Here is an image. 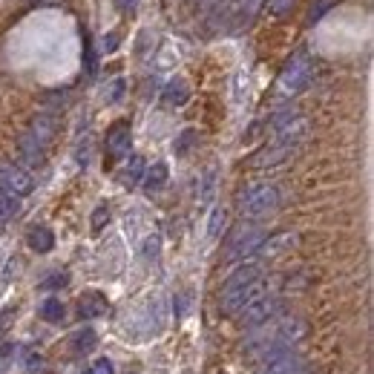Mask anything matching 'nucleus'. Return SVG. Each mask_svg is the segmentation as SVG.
Returning <instances> with one entry per match:
<instances>
[{"instance_id": "1", "label": "nucleus", "mask_w": 374, "mask_h": 374, "mask_svg": "<svg viewBox=\"0 0 374 374\" xmlns=\"http://www.w3.org/2000/svg\"><path fill=\"white\" fill-rule=\"evenodd\" d=\"M279 199H283V196H279L276 184H253V187H248V190L242 193L239 210H242V216L256 219V216H265V214H271V210H276Z\"/></svg>"}, {"instance_id": "2", "label": "nucleus", "mask_w": 374, "mask_h": 374, "mask_svg": "<svg viewBox=\"0 0 374 374\" xmlns=\"http://www.w3.org/2000/svg\"><path fill=\"white\" fill-rule=\"evenodd\" d=\"M314 75V66H311V58L306 52H297L288 66L283 69V75H279V89H283V96H297V92H302L308 87Z\"/></svg>"}, {"instance_id": "3", "label": "nucleus", "mask_w": 374, "mask_h": 374, "mask_svg": "<svg viewBox=\"0 0 374 374\" xmlns=\"http://www.w3.org/2000/svg\"><path fill=\"white\" fill-rule=\"evenodd\" d=\"M0 190H6L15 199H23L35 190V179L23 167H17L15 161H0Z\"/></svg>"}, {"instance_id": "4", "label": "nucleus", "mask_w": 374, "mask_h": 374, "mask_svg": "<svg viewBox=\"0 0 374 374\" xmlns=\"http://www.w3.org/2000/svg\"><path fill=\"white\" fill-rule=\"evenodd\" d=\"M276 311H279V299L265 291V294H260L256 299H250L239 314H242V325H248V329H256V325H265L268 320H274Z\"/></svg>"}, {"instance_id": "5", "label": "nucleus", "mask_w": 374, "mask_h": 374, "mask_svg": "<svg viewBox=\"0 0 374 374\" xmlns=\"http://www.w3.org/2000/svg\"><path fill=\"white\" fill-rule=\"evenodd\" d=\"M262 239H265V230L253 227V225H245V227L237 233V237L230 239V250H227V256H230V260H245V256L256 253V248L262 245Z\"/></svg>"}, {"instance_id": "6", "label": "nucleus", "mask_w": 374, "mask_h": 374, "mask_svg": "<svg viewBox=\"0 0 374 374\" xmlns=\"http://www.w3.org/2000/svg\"><path fill=\"white\" fill-rule=\"evenodd\" d=\"M299 371H302V360L294 352H288V348L265 357V363L260 368V374H299Z\"/></svg>"}, {"instance_id": "7", "label": "nucleus", "mask_w": 374, "mask_h": 374, "mask_svg": "<svg viewBox=\"0 0 374 374\" xmlns=\"http://www.w3.org/2000/svg\"><path fill=\"white\" fill-rule=\"evenodd\" d=\"M260 276H262V265H260V262H245V265H239L237 271H233V274L225 279L222 297H225V294H233V291H239V288H245V285H250L253 279H260Z\"/></svg>"}, {"instance_id": "8", "label": "nucleus", "mask_w": 374, "mask_h": 374, "mask_svg": "<svg viewBox=\"0 0 374 374\" xmlns=\"http://www.w3.org/2000/svg\"><path fill=\"white\" fill-rule=\"evenodd\" d=\"M294 245H297V233H274V237H265L262 239V245L256 248V253L274 260V256H283L285 250H291Z\"/></svg>"}, {"instance_id": "9", "label": "nucleus", "mask_w": 374, "mask_h": 374, "mask_svg": "<svg viewBox=\"0 0 374 374\" xmlns=\"http://www.w3.org/2000/svg\"><path fill=\"white\" fill-rule=\"evenodd\" d=\"M27 133H29V135H35L38 142L46 147V144H50L52 138H55V133H58V121H55V115H50V112H40V115H35Z\"/></svg>"}, {"instance_id": "10", "label": "nucleus", "mask_w": 374, "mask_h": 374, "mask_svg": "<svg viewBox=\"0 0 374 374\" xmlns=\"http://www.w3.org/2000/svg\"><path fill=\"white\" fill-rule=\"evenodd\" d=\"M17 150H20V158L27 161L29 167H40L43 165V156H46V147L38 142L35 135H29V133H23L20 135V142H17Z\"/></svg>"}, {"instance_id": "11", "label": "nucleus", "mask_w": 374, "mask_h": 374, "mask_svg": "<svg viewBox=\"0 0 374 374\" xmlns=\"http://www.w3.org/2000/svg\"><path fill=\"white\" fill-rule=\"evenodd\" d=\"M130 142H133V135H130V124L127 121H119L110 133H107V150L112 156H124L130 153Z\"/></svg>"}, {"instance_id": "12", "label": "nucleus", "mask_w": 374, "mask_h": 374, "mask_svg": "<svg viewBox=\"0 0 374 374\" xmlns=\"http://www.w3.org/2000/svg\"><path fill=\"white\" fill-rule=\"evenodd\" d=\"M161 101H165L167 107H184L187 101H190V87H187L181 78L170 81L165 87V92H161Z\"/></svg>"}, {"instance_id": "13", "label": "nucleus", "mask_w": 374, "mask_h": 374, "mask_svg": "<svg viewBox=\"0 0 374 374\" xmlns=\"http://www.w3.org/2000/svg\"><path fill=\"white\" fill-rule=\"evenodd\" d=\"M107 311V299L101 297V294H84V299L78 302V314L84 317V320H92V317H101Z\"/></svg>"}, {"instance_id": "14", "label": "nucleus", "mask_w": 374, "mask_h": 374, "mask_svg": "<svg viewBox=\"0 0 374 374\" xmlns=\"http://www.w3.org/2000/svg\"><path fill=\"white\" fill-rule=\"evenodd\" d=\"M27 242H29V248H32V250H38V253H50V250L55 248V237H52V230H50V227H43V225L29 230Z\"/></svg>"}, {"instance_id": "15", "label": "nucleus", "mask_w": 374, "mask_h": 374, "mask_svg": "<svg viewBox=\"0 0 374 374\" xmlns=\"http://www.w3.org/2000/svg\"><path fill=\"white\" fill-rule=\"evenodd\" d=\"M142 179H144V190H147V193L161 190V187H165V181H167V165H165V161H156V165H153Z\"/></svg>"}, {"instance_id": "16", "label": "nucleus", "mask_w": 374, "mask_h": 374, "mask_svg": "<svg viewBox=\"0 0 374 374\" xmlns=\"http://www.w3.org/2000/svg\"><path fill=\"white\" fill-rule=\"evenodd\" d=\"M142 176H144V158L142 156H133L130 165L121 170V184L124 187H135L138 181H142Z\"/></svg>"}, {"instance_id": "17", "label": "nucleus", "mask_w": 374, "mask_h": 374, "mask_svg": "<svg viewBox=\"0 0 374 374\" xmlns=\"http://www.w3.org/2000/svg\"><path fill=\"white\" fill-rule=\"evenodd\" d=\"M96 331H92V329H81V331H75L73 334V340H69V343H73V352L75 354H87V352H92V348H96Z\"/></svg>"}, {"instance_id": "18", "label": "nucleus", "mask_w": 374, "mask_h": 374, "mask_svg": "<svg viewBox=\"0 0 374 374\" xmlns=\"http://www.w3.org/2000/svg\"><path fill=\"white\" fill-rule=\"evenodd\" d=\"M40 317L43 320H50V322H58L61 317H63V306H61V299H55V297H50L40 306Z\"/></svg>"}, {"instance_id": "19", "label": "nucleus", "mask_w": 374, "mask_h": 374, "mask_svg": "<svg viewBox=\"0 0 374 374\" xmlns=\"http://www.w3.org/2000/svg\"><path fill=\"white\" fill-rule=\"evenodd\" d=\"M225 219H227V214L222 207H214V214H210V222H207V233H210V239H216L219 233L225 230Z\"/></svg>"}, {"instance_id": "20", "label": "nucleus", "mask_w": 374, "mask_h": 374, "mask_svg": "<svg viewBox=\"0 0 374 374\" xmlns=\"http://www.w3.org/2000/svg\"><path fill=\"white\" fill-rule=\"evenodd\" d=\"M15 214H17V199L9 196L6 190H0V222H6Z\"/></svg>"}, {"instance_id": "21", "label": "nucleus", "mask_w": 374, "mask_h": 374, "mask_svg": "<svg viewBox=\"0 0 374 374\" xmlns=\"http://www.w3.org/2000/svg\"><path fill=\"white\" fill-rule=\"evenodd\" d=\"M193 142H196V133H193V130H184V133L176 138V142H173V150H176V156H184L187 150L193 147Z\"/></svg>"}, {"instance_id": "22", "label": "nucleus", "mask_w": 374, "mask_h": 374, "mask_svg": "<svg viewBox=\"0 0 374 374\" xmlns=\"http://www.w3.org/2000/svg\"><path fill=\"white\" fill-rule=\"evenodd\" d=\"M158 248H161V239L156 237V233H153V237H147V239H144L142 253H144V260H147V262H150V260H156V256H158Z\"/></svg>"}, {"instance_id": "23", "label": "nucleus", "mask_w": 374, "mask_h": 374, "mask_svg": "<svg viewBox=\"0 0 374 374\" xmlns=\"http://www.w3.org/2000/svg\"><path fill=\"white\" fill-rule=\"evenodd\" d=\"M214 179H216V173H214V170H207V173H204V181H202V190H199V199H202V202H207L210 196H214V184H216Z\"/></svg>"}, {"instance_id": "24", "label": "nucleus", "mask_w": 374, "mask_h": 374, "mask_svg": "<svg viewBox=\"0 0 374 374\" xmlns=\"http://www.w3.org/2000/svg\"><path fill=\"white\" fill-rule=\"evenodd\" d=\"M107 219H110V210H107V204H101L96 214H92V230H101Z\"/></svg>"}, {"instance_id": "25", "label": "nucleus", "mask_w": 374, "mask_h": 374, "mask_svg": "<svg viewBox=\"0 0 374 374\" xmlns=\"http://www.w3.org/2000/svg\"><path fill=\"white\" fill-rule=\"evenodd\" d=\"M84 374H115V368H112V363L104 357V360H98L96 366H89Z\"/></svg>"}, {"instance_id": "26", "label": "nucleus", "mask_w": 374, "mask_h": 374, "mask_svg": "<svg viewBox=\"0 0 374 374\" xmlns=\"http://www.w3.org/2000/svg\"><path fill=\"white\" fill-rule=\"evenodd\" d=\"M294 3H297V0H274V6H271V12H274L276 17H283V15H288V12L294 9Z\"/></svg>"}, {"instance_id": "27", "label": "nucleus", "mask_w": 374, "mask_h": 374, "mask_svg": "<svg viewBox=\"0 0 374 374\" xmlns=\"http://www.w3.org/2000/svg\"><path fill=\"white\" fill-rule=\"evenodd\" d=\"M58 285H66V274H55V276H50V279H46V283H43L40 288L52 291V288H58Z\"/></svg>"}, {"instance_id": "28", "label": "nucleus", "mask_w": 374, "mask_h": 374, "mask_svg": "<svg viewBox=\"0 0 374 374\" xmlns=\"http://www.w3.org/2000/svg\"><path fill=\"white\" fill-rule=\"evenodd\" d=\"M325 9H331V3H329V0H325V3H317V6L311 9V15H308V23H317V20L325 15Z\"/></svg>"}, {"instance_id": "29", "label": "nucleus", "mask_w": 374, "mask_h": 374, "mask_svg": "<svg viewBox=\"0 0 374 374\" xmlns=\"http://www.w3.org/2000/svg\"><path fill=\"white\" fill-rule=\"evenodd\" d=\"M87 73H89V75L96 73V50H92L89 40H87Z\"/></svg>"}, {"instance_id": "30", "label": "nucleus", "mask_w": 374, "mask_h": 374, "mask_svg": "<svg viewBox=\"0 0 374 374\" xmlns=\"http://www.w3.org/2000/svg\"><path fill=\"white\" fill-rule=\"evenodd\" d=\"M138 6V0H115V9L119 12H133Z\"/></svg>"}, {"instance_id": "31", "label": "nucleus", "mask_w": 374, "mask_h": 374, "mask_svg": "<svg viewBox=\"0 0 374 374\" xmlns=\"http://www.w3.org/2000/svg\"><path fill=\"white\" fill-rule=\"evenodd\" d=\"M115 46H119V38H115V32H110V38H104V50H107V52H112Z\"/></svg>"}]
</instances>
